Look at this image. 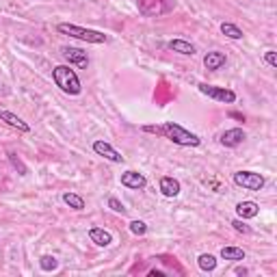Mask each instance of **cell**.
Listing matches in <instances>:
<instances>
[{
  "instance_id": "cell-5",
  "label": "cell",
  "mask_w": 277,
  "mask_h": 277,
  "mask_svg": "<svg viewBox=\"0 0 277 277\" xmlns=\"http://www.w3.org/2000/svg\"><path fill=\"white\" fill-rule=\"evenodd\" d=\"M197 89H199L204 96H208V98H212V100H217V102H225V104H234V102H236V94H234L232 89L206 85V82H199Z\"/></svg>"
},
{
  "instance_id": "cell-25",
  "label": "cell",
  "mask_w": 277,
  "mask_h": 277,
  "mask_svg": "<svg viewBox=\"0 0 277 277\" xmlns=\"http://www.w3.org/2000/svg\"><path fill=\"white\" fill-rule=\"evenodd\" d=\"M108 208L115 210V212H119V215H126V206H124L117 197H108Z\"/></svg>"
},
{
  "instance_id": "cell-17",
  "label": "cell",
  "mask_w": 277,
  "mask_h": 277,
  "mask_svg": "<svg viewBox=\"0 0 277 277\" xmlns=\"http://www.w3.org/2000/svg\"><path fill=\"white\" fill-rule=\"evenodd\" d=\"M245 251L241 247H223L221 249V258L223 260H232V262H241V260H245Z\"/></svg>"
},
{
  "instance_id": "cell-26",
  "label": "cell",
  "mask_w": 277,
  "mask_h": 277,
  "mask_svg": "<svg viewBox=\"0 0 277 277\" xmlns=\"http://www.w3.org/2000/svg\"><path fill=\"white\" fill-rule=\"evenodd\" d=\"M264 61L269 63L271 67H277V54H275V50H266L264 52Z\"/></svg>"
},
{
  "instance_id": "cell-15",
  "label": "cell",
  "mask_w": 277,
  "mask_h": 277,
  "mask_svg": "<svg viewBox=\"0 0 277 277\" xmlns=\"http://www.w3.org/2000/svg\"><path fill=\"white\" fill-rule=\"evenodd\" d=\"M258 212H260V206L256 204V201H241V204H236V215L238 219H256L258 217Z\"/></svg>"
},
{
  "instance_id": "cell-4",
  "label": "cell",
  "mask_w": 277,
  "mask_h": 277,
  "mask_svg": "<svg viewBox=\"0 0 277 277\" xmlns=\"http://www.w3.org/2000/svg\"><path fill=\"white\" fill-rule=\"evenodd\" d=\"M232 180L236 187L247 189V191H262L264 189V175L256 173V171H236L232 175Z\"/></svg>"
},
{
  "instance_id": "cell-8",
  "label": "cell",
  "mask_w": 277,
  "mask_h": 277,
  "mask_svg": "<svg viewBox=\"0 0 277 277\" xmlns=\"http://www.w3.org/2000/svg\"><path fill=\"white\" fill-rule=\"evenodd\" d=\"M94 152L98 156H102V158L110 160V163H124V156L119 154L110 143H106V141H94Z\"/></svg>"
},
{
  "instance_id": "cell-13",
  "label": "cell",
  "mask_w": 277,
  "mask_h": 277,
  "mask_svg": "<svg viewBox=\"0 0 277 277\" xmlns=\"http://www.w3.org/2000/svg\"><path fill=\"white\" fill-rule=\"evenodd\" d=\"M0 122H5L7 126H11V128H15V130H20V132H31V126L26 124L24 119L13 115L11 110H0Z\"/></svg>"
},
{
  "instance_id": "cell-2",
  "label": "cell",
  "mask_w": 277,
  "mask_h": 277,
  "mask_svg": "<svg viewBox=\"0 0 277 277\" xmlns=\"http://www.w3.org/2000/svg\"><path fill=\"white\" fill-rule=\"evenodd\" d=\"M52 80L63 94L67 96H78L82 91V85H80V78L78 74L74 72L70 65H57L52 70Z\"/></svg>"
},
{
  "instance_id": "cell-16",
  "label": "cell",
  "mask_w": 277,
  "mask_h": 277,
  "mask_svg": "<svg viewBox=\"0 0 277 277\" xmlns=\"http://www.w3.org/2000/svg\"><path fill=\"white\" fill-rule=\"evenodd\" d=\"M167 48L171 52H178V54H184V57H193V54L197 52V48L193 45L191 41H184V39H171L167 43Z\"/></svg>"
},
{
  "instance_id": "cell-18",
  "label": "cell",
  "mask_w": 277,
  "mask_h": 277,
  "mask_svg": "<svg viewBox=\"0 0 277 277\" xmlns=\"http://www.w3.org/2000/svg\"><path fill=\"white\" fill-rule=\"evenodd\" d=\"M197 264H199V269L204 271V273H212L217 269V258L212 256V253H201L197 258Z\"/></svg>"
},
{
  "instance_id": "cell-6",
  "label": "cell",
  "mask_w": 277,
  "mask_h": 277,
  "mask_svg": "<svg viewBox=\"0 0 277 277\" xmlns=\"http://www.w3.org/2000/svg\"><path fill=\"white\" fill-rule=\"evenodd\" d=\"M61 54H63V59H65L70 65H76L80 70H85L89 65V57H87V52L85 50H80V48H72V45H63L61 48Z\"/></svg>"
},
{
  "instance_id": "cell-23",
  "label": "cell",
  "mask_w": 277,
  "mask_h": 277,
  "mask_svg": "<svg viewBox=\"0 0 277 277\" xmlns=\"http://www.w3.org/2000/svg\"><path fill=\"white\" fill-rule=\"evenodd\" d=\"M128 227H130V232H132L134 236H143V234H147V225L143 223V221H132V223L128 225Z\"/></svg>"
},
{
  "instance_id": "cell-28",
  "label": "cell",
  "mask_w": 277,
  "mask_h": 277,
  "mask_svg": "<svg viewBox=\"0 0 277 277\" xmlns=\"http://www.w3.org/2000/svg\"><path fill=\"white\" fill-rule=\"evenodd\" d=\"M236 275H247V269H236Z\"/></svg>"
},
{
  "instance_id": "cell-9",
  "label": "cell",
  "mask_w": 277,
  "mask_h": 277,
  "mask_svg": "<svg viewBox=\"0 0 277 277\" xmlns=\"http://www.w3.org/2000/svg\"><path fill=\"white\" fill-rule=\"evenodd\" d=\"M247 138V134H245V130L243 128H229V130H225L223 134H221V145H225V147H238L243 141Z\"/></svg>"
},
{
  "instance_id": "cell-20",
  "label": "cell",
  "mask_w": 277,
  "mask_h": 277,
  "mask_svg": "<svg viewBox=\"0 0 277 277\" xmlns=\"http://www.w3.org/2000/svg\"><path fill=\"white\" fill-rule=\"evenodd\" d=\"M221 33H223L225 37H229V39H243V31L238 29L236 24H232V22H223V24H221Z\"/></svg>"
},
{
  "instance_id": "cell-19",
  "label": "cell",
  "mask_w": 277,
  "mask_h": 277,
  "mask_svg": "<svg viewBox=\"0 0 277 277\" xmlns=\"http://www.w3.org/2000/svg\"><path fill=\"white\" fill-rule=\"evenodd\" d=\"M63 201L72 208V210H85V199L76 193H63Z\"/></svg>"
},
{
  "instance_id": "cell-24",
  "label": "cell",
  "mask_w": 277,
  "mask_h": 277,
  "mask_svg": "<svg viewBox=\"0 0 277 277\" xmlns=\"http://www.w3.org/2000/svg\"><path fill=\"white\" fill-rule=\"evenodd\" d=\"M232 227L236 229L238 234H245V236H247V234H251V227H249L243 219H234V221H232Z\"/></svg>"
},
{
  "instance_id": "cell-22",
  "label": "cell",
  "mask_w": 277,
  "mask_h": 277,
  "mask_svg": "<svg viewBox=\"0 0 277 277\" xmlns=\"http://www.w3.org/2000/svg\"><path fill=\"white\" fill-rule=\"evenodd\" d=\"M7 156H9V163L13 165V169H17V173H20V175H26V173H29V169H26V165H24L20 158H17V154H15V152H9Z\"/></svg>"
},
{
  "instance_id": "cell-1",
  "label": "cell",
  "mask_w": 277,
  "mask_h": 277,
  "mask_svg": "<svg viewBox=\"0 0 277 277\" xmlns=\"http://www.w3.org/2000/svg\"><path fill=\"white\" fill-rule=\"evenodd\" d=\"M141 130L147 132V134L165 136V138H169L171 143L182 145V147H197V145L201 143V138H199L195 132L187 130L184 126L175 124V122H167V124H163V126H143Z\"/></svg>"
},
{
  "instance_id": "cell-12",
  "label": "cell",
  "mask_w": 277,
  "mask_h": 277,
  "mask_svg": "<svg viewBox=\"0 0 277 277\" xmlns=\"http://www.w3.org/2000/svg\"><path fill=\"white\" fill-rule=\"evenodd\" d=\"M163 0H138V11L143 15H158L169 9V5H160Z\"/></svg>"
},
{
  "instance_id": "cell-27",
  "label": "cell",
  "mask_w": 277,
  "mask_h": 277,
  "mask_svg": "<svg viewBox=\"0 0 277 277\" xmlns=\"http://www.w3.org/2000/svg\"><path fill=\"white\" fill-rule=\"evenodd\" d=\"M229 117H234V119H241V122H245V117L241 113H229Z\"/></svg>"
},
{
  "instance_id": "cell-10",
  "label": "cell",
  "mask_w": 277,
  "mask_h": 277,
  "mask_svg": "<svg viewBox=\"0 0 277 277\" xmlns=\"http://www.w3.org/2000/svg\"><path fill=\"white\" fill-rule=\"evenodd\" d=\"M158 187H160V193H163L165 197H178L180 191H182L180 180L171 178V175H163L160 182H158Z\"/></svg>"
},
{
  "instance_id": "cell-11",
  "label": "cell",
  "mask_w": 277,
  "mask_h": 277,
  "mask_svg": "<svg viewBox=\"0 0 277 277\" xmlns=\"http://www.w3.org/2000/svg\"><path fill=\"white\" fill-rule=\"evenodd\" d=\"M227 63V57H225V52H219V50H210L204 54V65L208 72H217L221 70Z\"/></svg>"
},
{
  "instance_id": "cell-3",
  "label": "cell",
  "mask_w": 277,
  "mask_h": 277,
  "mask_svg": "<svg viewBox=\"0 0 277 277\" xmlns=\"http://www.w3.org/2000/svg\"><path fill=\"white\" fill-rule=\"evenodd\" d=\"M57 31L61 35H70V37H74V39H80V41H87V43H106V39H108L102 31L82 29V26H76V24H59Z\"/></svg>"
},
{
  "instance_id": "cell-14",
  "label": "cell",
  "mask_w": 277,
  "mask_h": 277,
  "mask_svg": "<svg viewBox=\"0 0 277 277\" xmlns=\"http://www.w3.org/2000/svg\"><path fill=\"white\" fill-rule=\"evenodd\" d=\"M89 238H91V243H96L98 247H108L110 243H113V234H110L108 229H102V227H91Z\"/></svg>"
},
{
  "instance_id": "cell-21",
  "label": "cell",
  "mask_w": 277,
  "mask_h": 277,
  "mask_svg": "<svg viewBox=\"0 0 277 277\" xmlns=\"http://www.w3.org/2000/svg\"><path fill=\"white\" fill-rule=\"evenodd\" d=\"M39 269L41 271H57L59 269V260H57V258H54V256H41L39 258Z\"/></svg>"
},
{
  "instance_id": "cell-7",
  "label": "cell",
  "mask_w": 277,
  "mask_h": 277,
  "mask_svg": "<svg viewBox=\"0 0 277 277\" xmlns=\"http://www.w3.org/2000/svg\"><path fill=\"white\" fill-rule=\"evenodd\" d=\"M122 184L126 189H132V191H141L147 187V178L143 173H138L134 169H128L122 173Z\"/></svg>"
}]
</instances>
